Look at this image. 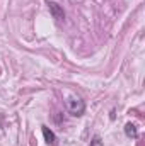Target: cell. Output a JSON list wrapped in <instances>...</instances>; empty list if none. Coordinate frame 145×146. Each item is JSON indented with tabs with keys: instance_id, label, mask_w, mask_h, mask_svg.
I'll use <instances>...</instances> for the list:
<instances>
[{
	"instance_id": "cell-4",
	"label": "cell",
	"mask_w": 145,
	"mask_h": 146,
	"mask_svg": "<svg viewBox=\"0 0 145 146\" xmlns=\"http://www.w3.org/2000/svg\"><path fill=\"white\" fill-rule=\"evenodd\" d=\"M125 134L128 136V138H137L138 136V131H137V126L133 124V122H126V126H125Z\"/></svg>"
},
{
	"instance_id": "cell-2",
	"label": "cell",
	"mask_w": 145,
	"mask_h": 146,
	"mask_svg": "<svg viewBox=\"0 0 145 146\" xmlns=\"http://www.w3.org/2000/svg\"><path fill=\"white\" fill-rule=\"evenodd\" d=\"M48 9H50L53 19H56L58 22H62V21L65 19V12H63V9H62L56 2H48Z\"/></svg>"
},
{
	"instance_id": "cell-5",
	"label": "cell",
	"mask_w": 145,
	"mask_h": 146,
	"mask_svg": "<svg viewBox=\"0 0 145 146\" xmlns=\"http://www.w3.org/2000/svg\"><path fill=\"white\" fill-rule=\"evenodd\" d=\"M91 146H103L101 138H99V136H94V138H92V141H91Z\"/></svg>"
},
{
	"instance_id": "cell-3",
	"label": "cell",
	"mask_w": 145,
	"mask_h": 146,
	"mask_svg": "<svg viewBox=\"0 0 145 146\" xmlns=\"http://www.w3.org/2000/svg\"><path fill=\"white\" fill-rule=\"evenodd\" d=\"M41 131H43V136H44V141L48 143V145L55 146L56 145V136H55V133L48 127V126H41Z\"/></svg>"
},
{
	"instance_id": "cell-1",
	"label": "cell",
	"mask_w": 145,
	"mask_h": 146,
	"mask_svg": "<svg viewBox=\"0 0 145 146\" xmlns=\"http://www.w3.org/2000/svg\"><path fill=\"white\" fill-rule=\"evenodd\" d=\"M67 109L72 115L80 117L85 112V102L82 99H79V97H68L67 99Z\"/></svg>"
}]
</instances>
